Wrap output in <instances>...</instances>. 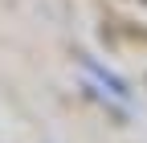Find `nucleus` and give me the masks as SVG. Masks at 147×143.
I'll return each mask as SVG.
<instances>
[{
  "label": "nucleus",
  "instance_id": "obj_1",
  "mask_svg": "<svg viewBox=\"0 0 147 143\" xmlns=\"http://www.w3.org/2000/svg\"><path fill=\"white\" fill-rule=\"evenodd\" d=\"M82 65H86V69H90V74H94L98 82H106V86H110V94H115L119 102H127V98H131V90H127V82H123V78H115V74H106V69H102V65H94L90 57H86Z\"/></svg>",
  "mask_w": 147,
  "mask_h": 143
}]
</instances>
